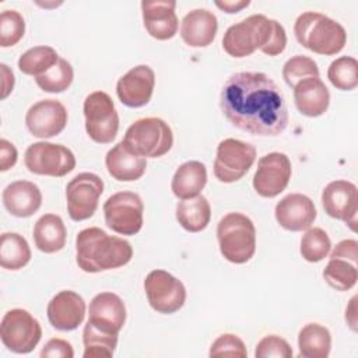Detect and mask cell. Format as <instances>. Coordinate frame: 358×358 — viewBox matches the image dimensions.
I'll list each match as a JSON object with an SVG mask.
<instances>
[{
  "label": "cell",
  "mask_w": 358,
  "mask_h": 358,
  "mask_svg": "<svg viewBox=\"0 0 358 358\" xmlns=\"http://www.w3.org/2000/svg\"><path fill=\"white\" fill-rule=\"evenodd\" d=\"M220 108L227 120L253 136L274 137L288 124V108L280 87L266 73L241 71L221 88Z\"/></svg>",
  "instance_id": "6da1fadb"
},
{
  "label": "cell",
  "mask_w": 358,
  "mask_h": 358,
  "mask_svg": "<svg viewBox=\"0 0 358 358\" xmlns=\"http://www.w3.org/2000/svg\"><path fill=\"white\" fill-rule=\"evenodd\" d=\"M285 46L284 27L264 14H253L231 25L222 38V49L236 59L248 57L257 49L267 56H278Z\"/></svg>",
  "instance_id": "7a4b0ae2"
},
{
  "label": "cell",
  "mask_w": 358,
  "mask_h": 358,
  "mask_svg": "<svg viewBox=\"0 0 358 358\" xmlns=\"http://www.w3.org/2000/svg\"><path fill=\"white\" fill-rule=\"evenodd\" d=\"M133 257L130 242L108 235L98 227L81 229L76 238V262L85 273H99L127 264Z\"/></svg>",
  "instance_id": "3957f363"
},
{
  "label": "cell",
  "mask_w": 358,
  "mask_h": 358,
  "mask_svg": "<svg viewBox=\"0 0 358 358\" xmlns=\"http://www.w3.org/2000/svg\"><path fill=\"white\" fill-rule=\"evenodd\" d=\"M294 34L299 45L313 53L324 56L340 53L347 43L344 27L317 11L299 14L294 24Z\"/></svg>",
  "instance_id": "277c9868"
},
{
  "label": "cell",
  "mask_w": 358,
  "mask_h": 358,
  "mask_svg": "<svg viewBox=\"0 0 358 358\" xmlns=\"http://www.w3.org/2000/svg\"><path fill=\"white\" fill-rule=\"evenodd\" d=\"M220 252L225 260L243 264L256 252V228L253 221L242 213H228L217 225Z\"/></svg>",
  "instance_id": "5b68a950"
},
{
  "label": "cell",
  "mask_w": 358,
  "mask_h": 358,
  "mask_svg": "<svg viewBox=\"0 0 358 358\" xmlns=\"http://www.w3.org/2000/svg\"><path fill=\"white\" fill-rule=\"evenodd\" d=\"M123 144L144 158L165 155L173 145L171 126L161 117H143L131 123L123 137Z\"/></svg>",
  "instance_id": "8992f818"
},
{
  "label": "cell",
  "mask_w": 358,
  "mask_h": 358,
  "mask_svg": "<svg viewBox=\"0 0 358 358\" xmlns=\"http://www.w3.org/2000/svg\"><path fill=\"white\" fill-rule=\"evenodd\" d=\"M83 110L90 138L98 144L112 143L119 130V115L112 98L103 91H94L85 96Z\"/></svg>",
  "instance_id": "52a82bcc"
},
{
  "label": "cell",
  "mask_w": 358,
  "mask_h": 358,
  "mask_svg": "<svg viewBox=\"0 0 358 358\" xmlns=\"http://www.w3.org/2000/svg\"><path fill=\"white\" fill-rule=\"evenodd\" d=\"M42 337L39 322L25 309L14 308L4 313L0 323V338L7 350L15 354L31 352Z\"/></svg>",
  "instance_id": "ba28073f"
},
{
  "label": "cell",
  "mask_w": 358,
  "mask_h": 358,
  "mask_svg": "<svg viewBox=\"0 0 358 358\" xmlns=\"http://www.w3.org/2000/svg\"><path fill=\"white\" fill-rule=\"evenodd\" d=\"M24 164L31 173L62 178L76 168V157L66 145L38 141L25 150Z\"/></svg>",
  "instance_id": "9c48e42d"
},
{
  "label": "cell",
  "mask_w": 358,
  "mask_h": 358,
  "mask_svg": "<svg viewBox=\"0 0 358 358\" xmlns=\"http://www.w3.org/2000/svg\"><path fill=\"white\" fill-rule=\"evenodd\" d=\"M144 204L134 192H117L103 203V215L108 228L119 235H136L143 228Z\"/></svg>",
  "instance_id": "30bf717a"
},
{
  "label": "cell",
  "mask_w": 358,
  "mask_h": 358,
  "mask_svg": "<svg viewBox=\"0 0 358 358\" xmlns=\"http://www.w3.org/2000/svg\"><path fill=\"white\" fill-rule=\"evenodd\" d=\"M256 161V147L236 140L220 141L214 159V176L222 183H234L242 179Z\"/></svg>",
  "instance_id": "8fae6325"
},
{
  "label": "cell",
  "mask_w": 358,
  "mask_h": 358,
  "mask_svg": "<svg viewBox=\"0 0 358 358\" xmlns=\"http://www.w3.org/2000/svg\"><path fill=\"white\" fill-rule=\"evenodd\" d=\"M144 291L150 306L164 315L178 312L186 301L183 282L165 270H152L144 280Z\"/></svg>",
  "instance_id": "7c38bea8"
},
{
  "label": "cell",
  "mask_w": 358,
  "mask_h": 358,
  "mask_svg": "<svg viewBox=\"0 0 358 358\" xmlns=\"http://www.w3.org/2000/svg\"><path fill=\"white\" fill-rule=\"evenodd\" d=\"M103 192V180L92 172L76 175L66 186L67 213L73 221H84L94 215Z\"/></svg>",
  "instance_id": "4fadbf2b"
},
{
  "label": "cell",
  "mask_w": 358,
  "mask_h": 358,
  "mask_svg": "<svg viewBox=\"0 0 358 358\" xmlns=\"http://www.w3.org/2000/svg\"><path fill=\"white\" fill-rule=\"evenodd\" d=\"M292 175L291 161L284 152H268L257 161L253 189L262 197L273 199L285 190Z\"/></svg>",
  "instance_id": "5bb4252c"
},
{
  "label": "cell",
  "mask_w": 358,
  "mask_h": 358,
  "mask_svg": "<svg viewBox=\"0 0 358 358\" xmlns=\"http://www.w3.org/2000/svg\"><path fill=\"white\" fill-rule=\"evenodd\" d=\"M322 204L329 217L341 220L351 231H357L358 190L352 182L337 179L327 183L322 192Z\"/></svg>",
  "instance_id": "9a60e30c"
},
{
  "label": "cell",
  "mask_w": 358,
  "mask_h": 358,
  "mask_svg": "<svg viewBox=\"0 0 358 358\" xmlns=\"http://www.w3.org/2000/svg\"><path fill=\"white\" fill-rule=\"evenodd\" d=\"M67 119V109L60 101L42 99L27 110L25 124L32 136L38 138H50L64 130Z\"/></svg>",
  "instance_id": "2e32d148"
},
{
  "label": "cell",
  "mask_w": 358,
  "mask_h": 358,
  "mask_svg": "<svg viewBox=\"0 0 358 358\" xmlns=\"http://www.w3.org/2000/svg\"><path fill=\"white\" fill-rule=\"evenodd\" d=\"M155 73L147 64H138L123 74L116 84L119 101L129 108H141L151 101Z\"/></svg>",
  "instance_id": "e0dca14e"
},
{
  "label": "cell",
  "mask_w": 358,
  "mask_h": 358,
  "mask_svg": "<svg viewBox=\"0 0 358 358\" xmlns=\"http://www.w3.org/2000/svg\"><path fill=\"white\" fill-rule=\"evenodd\" d=\"M84 298L70 289L57 292L48 303V320L56 330L70 331L76 330L85 317Z\"/></svg>",
  "instance_id": "ac0fdd59"
},
{
  "label": "cell",
  "mask_w": 358,
  "mask_h": 358,
  "mask_svg": "<svg viewBox=\"0 0 358 358\" xmlns=\"http://www.w3.org/2000/svg\"><path fill=\"white\" fill-rule=\"evenodd\" d=\"M274 215L281 228L299 232L312 227L317 211L306 194L289 193L275 204Z\"/></svg>",
  "instance_id": "d6986e66"
},
{
  "label": "cell",
  "mask_w": 358,
  "mask_h": 358,
  "mask_svg": "<svg viewBox=\"0 0 358 358\" xmlns=\"http://www.w3.org/2000/svg\"><path fill=\"white\" fill-rule=\"evenodd\" d=\"M88 323L103 331L119 334L126 323V305L123 299L113 292L96 294L90 302Z\"/></svg>",
  "instance_id": "ffe728a7"
},
{
  "label": "cell",
  "mask_w": 358,
  "mask_h": 358,
  "mask_svg": "<svg viewBox=\"0 0 358 358\" xmlns=\"http://www.w3.org/2000/svg\"><path fill=\"white\" fill-rule=\"evenodd\" d=\"M176 1H141L143 24L145 31L158 41L172 39L179 27Z\"/></svg>",
  "instance_id": "44dd1931"
},
{
  "label": "cell",
  "mask_w": 358,
  "mask_h": 358,
  "mask_svg": "<svg viewBox=\"0 0 358 358\" xmlns=\"http://www.w3.org/2000/svg\"><path fill=\"white\" fill-rule=\"evenodd\" d=\"M217 29L218 20L213 11L194 8L180 22V38L192 48H206L215 39Z\"/></svg>",
  "instance_id": "7402d4cb"
},
{
  "label": "cell",
  "mask_w": 358,
  "mask_h": 358,
  "mask_svg": "<svg viewBox=\"0 0 358 358\" xmlns=\"http://www.w3.org/2000/svg\"><path fill=\"white\" fill-rule=\"evenodd\" d=\"M6 210L18 218L34 215L42 204L41 189L29 180H15L7 185L1 193Z\"/></svg>",
  "instance_id": "603a6c76"
},
{
  "label": "cell",
  "mask_w": 358,
  "mask_h": 358,
  "mask_svg": "<svg viewBox=\"0 0 358 358\" xmlns=\"http://www.w3.org/2000/svg\"><path fill=\"white\" fill-rule=\"evenodd\" d=\"M105 165L108 173L119 182L138 180L147 169V161L131 152L123 141L113 145L105 155Z\"/></svg>",
  "instance_id": "cb8c5ba5"
},
{
  "label": "cell",
  "mask_w": 358,
  "mask_h": 358,
  "mask_svg": "<svg viewBox=\"0 0 358 358\" xmlns=\"http://www.w3.org/2000/svg\"><path fill=\"white\" fill-rule=\"evenodd\" d=\"M294 101L299 113L308 117L322 116L330 103V92L320 77H309L294 88Z\"/></svg>",
  "instance_id": "d4e9b609"
},
{
  "label": "cell",
  "mask_w": 358,
  "mask_h": 358,
  "mask_svg": "<svg viewBox=\"0 0 358 358\" xmlns=\"http://www.w3.org/2000/svg\"><path fill=\"white\" fill-rule=\"evenodd\" d=\"M207 183V168L200 161H186L173 173L171 189L180 199L187 200L200 194Z\"/></svg>",
  "instance_id": "484cf974"
},
{
  "label": "cell",
  "mask_w": 358,
  "mask_h": 358,
  "mask_svg": "<svg viewBox=\"0 0 358 358\" xmlns=\"http://www.w3.org/2000/svg\"><path fill=\"white\" fill-rule=\"evenodd\" d=\"M67 229L62 217L56 214L42 215L34 227L35 246L43 253H56L66 245Z\"/></svg>",
  "instance_id": "4316f807"
},
{
  "label": "cell",
  "mask_w": 358,
  "mask_h": 358,
  "mask_svg": "<svg viewBox=\"0 0 358 358\" xmlns=\"http://www.w3.org/2000/svg\"><path fill=\"white\" fill-rule=\"evenodd\" d=\"M176 220L187 232H200L207 228L211 220V207L208 200L199 194L193 199L180 200L176 204Z\"/></svg>",
  "instance_id": "83f0119b"
},
{
  "label": "cell",
  "mask_w": 358,
  "mask_h": 358,
  "mask_svg": "<svg viewBox=\"0 0 358 358\" xmlns=\"http://www.w3.org/2000/svg\"><path fill=\"white\" fill-rule=\"evenodd\" d=\"M299 355L303 358H327L331 348V334L319 323L305 324L298 334Z\"/></svg>",
  "instance_id": "f1b7e54d"
},
{
  "label": "cell",
  "mask_w": 358,
  "mask_h": 358,
  "mask_svg": "<svg viewBox=\"0 0 358 358\" xmlns=\"http://www.w3.org/2000/svg\"><path fill=\"white\" fill-rule=\"evenodd\" d=\"M31 260L27 239L17 232H4L0 238V266L7 270H20Z\"/></svg>",
  "instance_id": "f546056e"
},
{
  "label": "cell",
  "mask_w": 358,
  "mask_h": 358,
  "mask_svg": "<svg viewBox=\"0 0 358 358\" xmlns=\"http://www.w3.org/2000/svg\"><path fill=\"white\" fill-rule=\"evenodd\" d=\"M84 358H109L117 347V334L103 331L87 322L83 331Z\"/></svg>",
  "instance_id": "4dcf8cb0"
},
{
  "label": "cell",
  "mask_w": 358,
  "mask_h": 358,
  "mask_svg": "<svg viewBox=\"0 0 358 358\" xmlns=\"http://www.w3.org/2000/svg\"><path fill=\"white\" fill-rule=\"evenodd\" d=\"M59 59L60 56L52 46L41 45L24 52L20 56L17 64L21 73L38 77L45 74L49 69H52L59 62Z\"/></svg>",
  "instance_id": "1f68e13d"
},
{
  "label": "cell",
  "mask_w": 358,
  "mask_h": 358,
  "mask_svg": "<svg viewBox=\"0 0 358 358\" xmlns=\"http://www.w3.org/2000/svg\"><path fill=\"white\" fill-rule=\"evenodd\" d=\"M324 281L337 291L351 289L358 280L357 264L345 259H330L323 270Z\"/></svg>",
  "instance_id": "d6a6232c"
},
{
  "label": "cell",
  "mask_w": 358,
  "mask_h": 358,
  "mask_svg": "<svg viewBox=\"0 0 358 358\" xmlns=\"http://www.w3.org/2000/svg\"><path fill=\"white\" fill-rule=\"evenodd\" d=\"M327 78L341 91H352L358 85V62L351 56H341L333 60L327 69Z\"/></svg>",
  "instance_id": "836d02e7"
},
{
  "label": "cell",
  "mask_w": 358,
  "mask_h": 358,
  "mask_svg": "<svg viewBox=\"0 0 358 358\" xmlns=\"http://www.w3.org/2000/svg\"><path fill=\"white\" fill-rule=\"evenodd\" d=\"M74 78V71L71 64L60 57L59 62L49 69L45 74L35 77V81L38 87L45 91V92H52V94H59L66 91Z\"/></svg>",
  "instance_id": "e575fe53"
},
{
  "label": "cell",
  "mask_w": 358,
  "mask_h": 358,
  "mask_svg": "<svg viewBox=\"0 0 358 358\" xmlns=\"http://www.w3.org/2000/svg\"><path fill=\"white\" fill-rule=\"evenodd\" d=\"M331 249V241L327 232L319 227L308 228L301 239L299 252L302 257L309 263H317L323 260Z\"/></svg>",
  "instance_id": "d590c367"
},
{
  "label": "cell",
  "mask_w": 358,
  "mask_h": 358,
  "mask_svg": "<svg viewBox=\"0 0 358 358\" xmlns=\"http://www.w3.org/2000/svg\"><path fill=\"white\" fill-rule=\"evenodd\" d=\"M319 76L317 63L312 57L303 55H295L289 57L282 66V78L291 88H294L302 80Z\"/></svg>",
  "instance_id": "8d00e7d4"
},
{
  "label": "cell",
  "mask_w": 358,
  "mask_h": 358,
  "mask_svg": "<svg viewBox=\"0 0 358 358\" xmlns=\"http://www.w3.org/2000/svg\"><path fill=\"white\" fill-rule=\"evenodd\" d=\"M25 34L24 17L15 10H4L0 14V46L17 45Z\"/></svg>",
  "instance_id": "74e56055"
},
{
  "label": "cell",
  "mask_w": 358,
  "mask_h": 358,
  "mask_svg": "<svg viewBox=\"0 0 358 358\" xmlns=\"http://www.w3.org/2000/svg\"><path fill=\"white\" fill-rule=\"evenodd\" d=\"M210 357H248L245 343L232 333H225L217 337L210 347Z\"/></svg>",
  "instance_id": "f35d334b"
},
{
  "label": "cell",
  "mask_w": 358,
  "mask_h": 358,
  "mask_svg": "<svg viewBox=\"0 0 358 358\" xmlns=\"http://www.w3.org/2000/svg\"><path fill=\"white\" fill-rule=\"evenodd\" d=\"M255 357L256 358H270V357L291 358L292 348L287 343V340H284L282 337L275 334H268L257 343L255 350Z\"/></svg>",
  "instance_id": "ab89813d"
},
{
  "label": "cell",
  "mask_w": 358,
  "mask_h": 358,
  "mask_svg": "<svg viewBox=\"0 0 358 358\" xmlns=\"http://www.w3.org/2000/svg\"><path fill=\"white\" fill-rule=\"evenodd\" d=\"M42 358H73L74 350L67 340L50 338L41 351Z\"/></svg>",
  "instance_id": "60d3db41"
},
{
  "label": "cell",
  "mask_w": 358,
  "mask_h": 358,
  "mask_svg": "<svg viewBox=\"0 0 358 358\" xmlns=\"http://www.w3.org/2000/svg\"><path fill=\"white\" fill-rule=\"evenodd\" d=\"M345 259L357 264L358 260V242L355 239H343L340 241L333 250L330 252V259Z\"/></svg>",
  "instance_id": "b9f144b4"
},
{
  "label": "cell",
  "mask_w": 358,
  "mask_h": 358,
  "mask_svg": "<svg viewBox=\"0 0 358 358\" xmlns=\"http://www.w3.org/2000/svg\"><path fill=\"white\" fill-rule=\"evenodd\" d=\"M18 152L13 143L6 138L0 140V171L6 172L13 168L17 162Z\"/></svg>",
  "instance_id": "7bdbcfd3"
},
{
  "label": "cell",
  "mask_w": 358,
  "mask_h": 358,
  "mask_svg": "<svg viewBox=\"0 0 358 358\" xmlns=\"http://www.w3.org/2000/svg\"><path fill=\"white\" fill-rule=\"evenodd\" d=\"M0 67H1V77H3L1 78V99H6L14 88L15 78H14L13 71L10 70V67L6 63H1Z\"/></svg>",
  "instance_id": "ee69618b"
},
{
  "label": "cell",
  "mask_w": 358,
  "mask_h": 358,
  "mask_svg": "<svg viewBox=\"0 0 358 358\" xmlns=\"http://www.w3.org/2000/svg\"><path fill=\"white\" fill-rule=\"evenodd\" d=\"M214 4L227 14H235V13H239L241 10L246 8L250 4V1L249 0H235V1L224 0V1H214Z\"/></svg>",
  "instance_id": "f6af8a7d"
},
{
  "label": "cell",
  "mask_w": 358,
  "mask_h": 358,
  "mask_svg": "<svg viewBox=\"0 0 358 358\" xmlns=\"http://www.w3.org/2000/svg\"><path fill=\"white\" fill-rule=\"evenodd\" d=\"M357 296H352L347 309H345V320L352 331H357Z\"/></svg>",
  "instance_id": "bcb514c9"
}]
</instances>
